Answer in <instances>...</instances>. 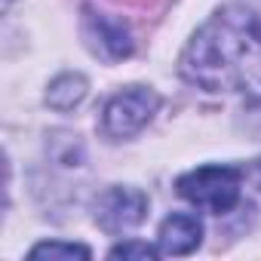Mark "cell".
<instances>
[{
    "label": "cell",
    "mask_w": 261,
    "mask_h": 261,
    "mask_svg": "<svg viewBox=\"0 0 261 261\" xmlns=\"http://www.w3.org/2000/svg\"><path fill=\"white\" fill-rule=\"evenodd\" d=\"M240 185H243V178L230 166H200L175 181L178 194L188 203H194L197 209H206L212 215L230 212L240 203Z\"/></svg>",
    "instance_id": "2"
},
{
    "label": "cell",
    "mask_w": 261,
    "mask_h": 261,
    "mask_svg": "<svg viewBox=\"0 0 261 261\" xmlns=\"http://www.w3.org/2000/svg\"><path fill=\"white\" fill-rule=\"evenodd\" d=\"M83 95H86V77L83 74H62L59 80H53V86L46 92V101L56 111H71Z\"/></svg>",
    "instance_id": "7"
},
{
    "label": "cell",
    "mask_w": 261,
    "mask_h": 261,
    "mask_svg": "<svg viewBox=\"0 0 261 261\" xmlns=\"http://www.w3.org/2000/svg\"><path fill=\"white\" fill-rule=\"evenodd\" d=\"M31 258H89V249L80 243H40L31 249Z\"/></svg>",
    "instance_id": "8"
},
{
    "label": "cell",
    "mask_w": 261,
    "mask_h": 261,
    "mask_svg": "<svg viewBox=\"0 0 261 261\" xmlns=\"http://www.w3.org/2000/svg\"><path fill=\"white\" fill-rule=\"evenodd\" d=\"M111 258H157V249L148 246V243H139V240H129V243H120L111 249Z\"/></svg>",
    "instance_id": "9"
},
{
    "label": "cell",
    "mask_w": 261,
    "mask_h": 261,
    "mask_svg": "<svg viewBox=\"0 0 261 261\" xmlns=\"http://www.w3.org/2000/svg\"><path fill=\"white\" fill-rule=\"evenodd\" d=\"M83 34L89 40V46L95 53H101L105 59H126L133 53V34L129 28L120 22V19H111V16H98V13H86V22H83Z\"/></svg>",
    "instance_id": "5"
},
{
    "label": "cell",
    "mask_w": 261,
    "mask_h": 261,
    "mask_svg": "<svg viewBox=\"0 0 261 261\" xmlns=\"http://www.w3.org/2000/svg\"><path fill=\"white\" fill-rule=\"evenodd\" d=\"M258 181H261V172H258Z\"/></svg>",
    "instance_id": "10"
},
{
    "label": "cell",
    "mask_w": 261,
    "mask_h": 261,
    "mask_svg": "<svg viewBox=\"0 0 261 261\" xmlns=\"http://www.w3.org/2000/svg\"><path fill=\"white\" fill-rule=\"evenodd\" d=\"M157 240H160V252H166V255H188V252H194L200 246L203 224L191 212H175V215H169L160 224Z\"/></svg>",
    "instance_id": "6"
},
{
    "label": "cell",
    "mask_w": 261,
    "mask_h": 261,
    "mask_svg": "<svg viewBox=\"0 0 261 261\" xmlns=\"http://www.w3.org/2000/svg\"><path fill=\"white\" fill-rule=\"evenodd\" d=\"M181 74L209 89L233 92L261 83V16L249 7L218 10L188 43Z\"/></svg>",
    "instance_id": "1"
},
{
    "label": "cell",
    "mask_w": 261,
    "mask_h": 261,
    "mask_svg": "<svg viewBox=\"0 0 261 261\" xmlns=\"http://www.w3.org/2000/svg\"><path fill=\"white\" fill-rule=\"evenodd\" d=\"M145 212H148V197L142 191L111 188L95 206V221L108 233H123V230H133L136 224H142Z\"/></svg>",
    "instance_id": "4"
},
{
    "label": "cell",
    "mask_w": 261,
    "mask_h": 261,
    "mask_svg": "<svg viewBox=\"0 0 261 261\" xmlns=\"http://www.w3.org/2000/svg\"><path fill=\"white\" fill-rule=\"evenodd\" d=\"M160 108V95L142 86L133 89H123L117 92L108 105H105V133L111 139H129L136 136L139 129H145L151 123V117Z\"/></svg>",
    "instance_id": "3"
}]
</instances>
